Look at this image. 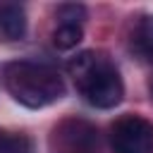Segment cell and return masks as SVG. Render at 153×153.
<instances>
[{
    "label": "cell",
    "mask_w": 153,
    "mask_h": 153,
    "mask_svg": "<svg viewBox=\"0 0 153 153\" xmlns=\"http://www.w3.org/2000/svg\"><path fill=\"white\" fill-rule=\"evenodd\" d=\"M67 69L74 76V84L81 91V96L93 108L110 110L120 105L124 96V84H122L117 67L110 62L105 53H96V50L79 53L67 65Z\"/></svg>",
    "instance_id": "1"
},
{
    "label": "cell",
    "mask_w": 153,
    "mask_h": 153,
    "mask_svg": "<svg viewBox=\"0 0 153 153\" xmlns=\"http://www.w3.org/2000/svg\"><path fill=\"white\" fill-rule=\"evenodd\" d=\"M81 38H84V31L79 24H60L53 31V43L57 50H72L81 43Z\"/></svg>",
    "instance_id": "7"
},
{
    "label": "cell",
    "mask_w": 153,
    "mask_h": 153,
    "mask_svg": "<svg viewBox=\"0 0 153 153\" xmlns=\"http://www.w3.org/2000/svg\"><path fill=\"white\" fill-rule=\"evenodd\" d=\"M0 31L7 38H22L26 31V14L19 5H5L0 7Z\"/></svg>",
    "instance_id": "6"
},
{
    "label": "cell",
    "mask_w": 153,
    "mask_h": 153,
    "mask_svg": "<svg viewBox=\"0 0 153 153\" xmlns=\"http://www.w3.org/2000/svg\"><path fill=\"white\" fill-rule=\"evenodd\" d=\"M2 79H5V88L10 91V96L31 110L45 108L65 96L62 76L48 65L10 62L2 69Z\"/></svg>",
    "instance_id": "2"
},
{
    "label": "cell",
    "mask_w": 153,
    "mask_h": 153,
    "mask_svg": "<svg viewBox=\"0 0 153 153\" xmlns=\"http://www.w3.org/2000/svg\"><path fill=\"white\" fill-rule=\"evenodd\" d=\"M0 153H33V143H31V139L24 136V134L2 136Z\"/></svg>",
    "instance_id": "8"
},
{
    "label": "cell",
    "mask_w": 153,
    "mask_h": 153,
    "mask_svg": "<svg viewBox=\"0 0 153 153\" xmlns=\"http://www.w3.org/2000/svg\"><path fill=\"white\" fill-rule=\"evenodd\" d=\"M86 17V10L84 5H60L57 7V19L60 24H79L81 26V19Z\"/></svg>",
    "instance_id": "9"
},
{
    "label": "cell",
    "mask_w": 153,
    "mask_h": 153,
    "mask_svg": "<svg viewBox=\"0 0 153 153\" xmlns=\"http://www.w3.org/2000/svg\"><path fill=\"white\" fill-rule=\"evenodd\" d=\"M112 153H153V124L139 115H124L110 127Z\"/></svg>",
    "instance_id": "3"
},
{
    "label": "cell",
    "mask_w": 153,
    "mask_h": 153,
    "mask_svg": "<svg viewBox=\"0 0 153 153\" xmlns=\"http://www.w3.org/2000/svg\"><path fill=\"white\" fill-rule=\"evenodd\" d=\"M131 50L146 60L153 62V14H143L131 33Z\"/></svg>",
    "instance_id": "5"
},
{
    "label": "cell",
    "mask_w": 153,
    "mask_h": 153,
    "mask_svg": "<svg viewBox=\"0 0 153 153\" xmlns=\"http://www.w3.org/2000/svg\"><path fill=\"white\" fill-rule=\"evenodd\" d=\"M2 136H5V134H2V131H0V143H2Z\"/></svg>",
    "instance_id": "10"
},
{
    "label": "cell",
    "mask_w": 153,
    "mask_h": 153,
    "mask_svg": "<svg viewBox=\"0 0 153 153\" xmlns=\"http://www.w3.org/2000/svg\"><path fill=\"white\" fill-rule=\"evenodd\" d=\"M55 134H60L69 153H98V131L84 120H67L55 129Z\"/></svg>",
    "instance_id": "4"
},
{
    "label": "cell",
    "mask_w": 153,
    "mask_h": 153,
    "mask_svg": "<svg viewBox=\"0 0 153 153\" xmlns=\"http://www.w3.org/2000/svg\"><path fill=\"white\" fill-rule=\"evenodd\" d=\"M151 88H153V86H151Z\"/></svg>",
    "instance_id": "11"
}]
</instances>
